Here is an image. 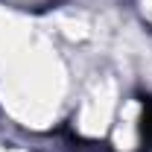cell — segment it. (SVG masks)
Listing matches in <instances>:
<instances>
[{
  "label": "cell",
  "mask_w": 152,
  "mask_h": 152,
  "mask_svg": "<svg viewBox=\"0 0 152 152\" xmlns=\"http://www.w3.org/2000/svg\"><path fill=\"white\" fill-rule=\"evenodd\" d=\"M143 134L152 140V102H146V111H143Z\"/></svg>",
  "instance_id": "cell-1"
}]
</instances>
